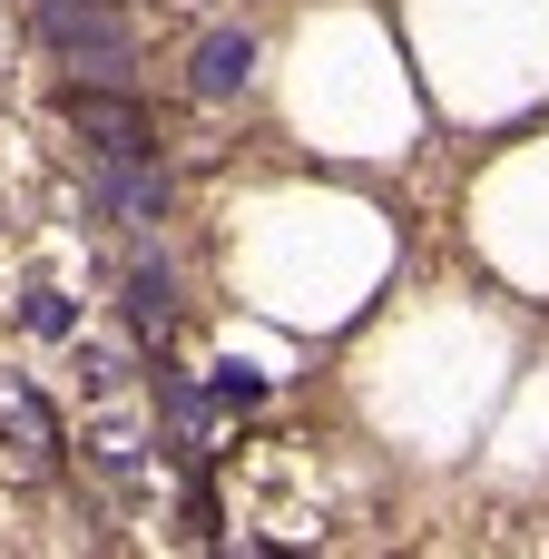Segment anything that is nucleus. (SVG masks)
<instances>
[{"label": "nucleus", "instance_id": "1", "mask_svg": "<svg viewBox=\"0 0 549 559\" xmlns=\"http://www.w3.org/2000/svg\"><path fill=\"white\" fill-rule=\"evenodd\" d=\"M39 49L88 69V79H108V88L138 69V29L118 10H98V0H39Z\"/></svg>", "mask_w": 549, "mask_h": 559}, {"label": "nucleus", "instance_id": "2", "mask_svg": "<svg viewBox=\"0 0 549 559\" xmlns=\"http://www.w3.org/2000/svg\"><path fill=\"white\" fill-rule=\"evenodd\" d=\"M88 206H98L108 226H157V216H167L157 157H88Z\"/></svg>", "mask_w": 549, "mask_h": 559}, {"label": "nucleus", "instance_id": "3", "mask_svg": "<svg viewBox=\"0 0 549 559\" xmlns=\"http://www.w3.org/2000/svg\"><path fill=\"white\" fill-rule=\"evenodd\" d=\"M69 128L88 138V157H147V118L108 88V79H88V88H69Z\"/></svg>", "mask_w": 549, "mask_h": 559}, {"label": "nucleus", "instance_id": "4", "mask_svg": "<svg viewBox=\"0 0 549 559\" xmlns=\"http://www.w3.org/2000/svg\"><path fill=\"white\" fill-rule=\"evenodd\" d=\"M246 79H255V39H246V29H206L196 59H187V88H196V98H236Z\"/></svg>", "mask_w": 549, "mask_h": 559}, {"label": "nucleus", "instance_id": "5", "mask_svg": "<svg viewBox=\"0 0 549 559\" xmlns=\"http://www.w3.org/2000/svg\"><path fill=\"white\" fill-rule=\"evenodd\" d=\"M79 442H88V462H98L108 481H138V472H147V423H138L128 403L88 413V432H79Z\"/></svg>", "mask_w": 549, "mask_h": 559}, {"label": "nucleus", "instance_id": "6", "mask_svg": "<svg viewBox=\"0 0 549 559\" xmlns=\"http://www.w3.org/2000/svg\"><path fill=\"white\" fill-rule=\"evenodd\" d=\"M128 314H138V334H167V324H177V285H167V265H128Z\"/></svg>", "mask_w": 549, "mask_h": 559}, {"label": "nucleus", "instance_id": "7", "mask_svg": "<svg viewBox=\"0 0 549 559\" xmlns=\"http://www.w3.org/2000/svg\"><path fill=\"white\" fill-rule=\"evenodd\" d=\"M0 423H10V432H20V442H29V452H49V442H59V432H49V413H39V393H29V383H0Z\"/></svg>", "mask_w": 549, "mask_h": 559}, {"label": "nucleus", "instance_id": "8", "mask_svg": "<svg viewBox=\"0 0 549 559\" xmlns=\"http://www.w3.org/2000/svg\"><path fill=\"white\" fill-rule=\"evenodd\" d=\"M20 314H29V334H79V314H69V295H59V285H29V305H20Z\"/></svg>", "mask_w": 549, "mask_h": 559}, {"label": "nucleus", "instance_id": "9", "mask_svg": "<svg viewBox=\"0 0 549 559\" xmlns=\"http://www.w3.org/2000/svg\"><path fill=\"white\" fill-rule=\"evenodd\" d=\"M206 403H265V373H255V364H216Z\"/></svg>", "mask_w": 549, "mask_h": 559}, {"label": "nucleus", "instance_id": "10", "mask_svg": "<svg viewBox=\"0 0 549 559\" xmlns=\"http://www.w3.org/2000/svg\"><path fill=\"white\" fill-rule=\"evenodd\" d=\"M157 403L177 413V432H206V393H196V383H177V373H157Z\"/></svg>", "mask_w": 549, "mask_h": 559}, {"label": "nucleus", "instance_id": "11", "mask_svg": "<svg viewBox=\"0 0 549 559\" xmlns=\"http://www.w3.org/2000/svg\"><path fill=\"white\" fill-rule=\"evenodd\" d=\"M79 373H88V393H118V373H128V364H118L108 344H88V354H79Z\"/></svg>", "mask_w": 549, "mask_h": 559}]
</instances>
